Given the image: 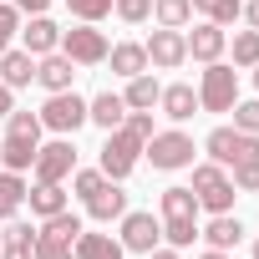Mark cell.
Segmentation results:
<instances>
[{
    "mask_svg": "<svg viewBox=\"0 0 259 259\" xmlns=\"http://www.w3.org/2000/svg\"><path fill=\"white\" fill-rule=\"evenodd\" d=\"M148 138H153V112H127V122L107 133V143H102V163H97V168H102L112 183H122L127 173L138 168Z\"/></svg>",
    "mask_w": 259,
    "mask_h": 259,
    "instance_id": "cell-1",
    "label": "cell"
},
{
    "mask_svg": "<svg viewBox=\"0 0 259 259\" xmlns=\"http://www.w3.org/2000/svg\"><path fill=\"white\" fill-rule=\"evenodd\" d=\"M36 148H41V112L11 107L6 112V138H0V163L11 173H26L36 163Z\"/></svg>",
    "mask_w": 259,
    "mask_h": 259,
    "instance_id": "cell-2",
    "label": "cell"
},
{
    "mask_svg": "<svg viewBox=\"0 0 259 259\" xmlns=\"http://www.w3.org/2000/svg\"><path fill=\"white\" fill-rule=\"evenodd\" d=\"M158 208H163V239L173 244V249H188L193 239H198V198H193V188H183V183H173V188H163V198H158Z\"/></svg>",
    "mask_w": 259,
    "mask_h": 259,
    "instance_id": "cell-3",
    "label": "cell"
},
{
    "mask_svg": "<svg viewBox=\"0 0 259 259\" xmlns=\"http://www.w3.org/2000/svg\"><path fill=\"white\" fill-rule=\"evenodd\" d=\"M193 198H198V208H208V213H234V178H229V168H219V163H198L193 168Z\"/></svg>",
    "mask_w": 259,
    "mask_h": 259,
    "instance_id": "cell-4",
    "label": "cell"
},
{
    "mask_svg": "<svg viewBox=\"0 0 259 259\" xmlns=\"http://www.w3.org/2000/svg\"><path fill=\"white\" fill-rule=\"evenodd\" d=\"M87 224L71 213V208H61V213H51V219H41V229H36V259H71V249H76V234H81Z\"/></svg>",
    "mask_w": 259,
    "mask_h": 259,
    "instance_id": "cell-5",
    "label": "cell"
},
{
    "mask_svg": "<svg viewBox=\"0 0 259 259\" xmlns=\"http://www.w3.org/2000/svg\"><path fill=\"white\" fill-rule=\"evenodd\" d=\"M203 148H208V163L234 168V163H244V158H259V133H239V127H213V133L203 138Z\"/></svg>",
    "mask_w": 259,
    "mask_h": 259,
    "instance_id": "cell-6",
    "label": "cell"
},
{
    "mask_svg": "<svg viewBox=\"0 0 259 259\" xmlns=\"http://www.w3.org/2000/svg\"><path fill=\"white\" fill-rule=\"evenodd\" d=\"M143 153H148V163H153L158 173H178V168H193V153H198V148H193L188 133L173 127V133H153Z\"/></svg>",
    "mask_w": 259,
    "mask_h": 259,
    "instance_id": "cell-7",
    "label": "cell"
},
{
    "mask_svg": "<svg viewBox=\"0 0 259 259\" xmlns=\"http://www.w3.org/2000/svg\"><path fill=\"white\" fill-rule=\"evenodd\" d=\"M239 102V71L224 66V61H208L203 81H198V107L203 112H229Z\"/></svg>",
    "mask_w": 259,
    "mask_h": 259,
    "instance_id": "cell-8",
    "label": "cell"
},
{
    "mask_svg": "<svg viewBox=\"0 0 259 259\" xmlns=\"http://www.w3.org/2000/svg\"><path fill=\"white\" fill-rule=\"evenodd\" d=\"M81 122H87V102H81L76 92H51V97H46V107H41V127H51L56 138H71Z\"/></svg>",
    "mask_w": 259,
    "mask_h": 259,
    "instance_id": "cell-9",
    "label": "cell"
},
{
    "mask_svg": "<svg viewBox=\"0 0 259 259\" xmlns=\"http://www.w3.org/2000/svg\"><path fill=\"white\" fill-rule=\"evenodd\" d=\"M61 51L76 61V66H102L107 61V51H112V41L97 31V26H71V31H61Z\"/></svg>",
    "mask_w": 259,
    "mask_h": 259,
    "instance_id": "cell-10",
    "label": "cell"
},
{
    "mask_svg": "<svg viewBox=\"0 0 259 259\" xmlns=\"http://www.w3.org/2000/svg\"><path fill=\"white\" fill-rule=\"evenodd\" d=\"M36 183H66L71 173H76V148H71V138H56V143H46V148H36Z\"/></svg>",
    "mask_w": 259,
    "mask_h": 259,
    "instance_id": "cell-11",
    "label": "cell"
},
{
    "mask_svg": "<svg viewBox=\"0 0 259 259\" xmlns=\"http://www.w3.org/2000/svg\"><path fill=\"white\" fill-rule=\"evenodd\" d=\"M122 249L127 254H148V249H158V239H163V224L153 219V213H143V208H127L122 213Z\"/></svg>",
    "mask_w": 259,
    "mask_h": 259,
    "instance_id": "cell-12",
    "label": "cell"
},
{
    "mask_svg": "<svg viewBox=\"0 0 259 259\" xmlns=\"http://www.w3.org/2000/svg\"><path fill=\"white\" fill-rule=\"evenodd\" d=\"M148 66H158V71H178L183 61H188V41H183V31H168V26H158L153 36H148Z\"/></svg>",
    "mask_w": 259,
    "mask_h": 259,
    "instance_id": "cell-13",
    "label": "cell"
},
{
    "mask_svg": "<svg viewBox=\"0 0 259 259\" xmlns=\"http://www.w3.org/2000/svg\"><path fill=\"white\" fill-rule=\"evenodd\" d=\"M183 41H188V56H193V61H203V66H208V61H219V56H224V46H229L224 26H213V21H198Z\"/></svg>",
    "mask_w": 259,
    "mask_h": 259,
    "instance_id": "cell-14",
    "label": "cell"
},
{
    "mask_svg": "<svg viewBox=\"0 0 259 259\" xmlns=\"http://www.w3.org/2000/svg\"><path fill=\"white\" fill-rule=\"evenodd\" d=\"M36 81H41L46 92H71V81H76V61H71L66 51L36 56Z\"/></svg>",
    "mask_w": 259,
    "mask_h": 259,
    "instance_id": "cell-15",
    "label": "cell"
},
{
    "mask_svg": "<svg viewBox=\"0 0 259 259\" xmlns=\"http://www.w3.org/2000/svg\"><path fill=\"white\" fill-rule=\"evenodd\" d=\"M21 51H31V56H51V51H61V26L46 21V16H31L26 31H21Z\"/></svg>",
    "mask_w": 259,
    "mask_h": 259,
    "instance_id": "cell-16",
    "label": "cell"
},
{
    "mask_svg": "<svg viewBox=\"0 0 259 259\" xmlns=\"http://www.w3.org/2000/svg\"><path fill=\"white\" fill-rule=\"evenodd\" d=\"M87 122H97L102 133H112V127L127 122V102H122L117 92H97V97L87 102Z\"/></svg>",
    "mask_w": 259,
    "mask_h": 259,
    "instance_id": "cell-17",
    "label": "cell"
},
{
    "mask_svg": "<svg viewBox=\"0 0 259 259\" xmlns=\"http://www.w3.org/2000/svg\"><path fill=\"white\" fill-rule=\"evenodd\" d=\"M87 213H92L97 224H112V219H122V213H127V193H122V188L107 178V183H102V188L87 198Z\"/></svg>",
    "mask_w": 259,
    "mask_h": 259,
    "instance_id": "cell-18",
    "label": "cell"
},
{
    "mask_svg": "<svg viewBox=\"0 0 259 259\" xmlns=\"http://www.w3.org/2000/svg\"><path fill=\"white\" fill-rule=\"evenodd\" d=\"M158 107H163V117H173V122H188V117L198 112V92H193L188 81H173V87H163Z\"/></svg>",
    "mask_w": 259,
    "mask_h": 259,
    "instance_id": "cell-19",
    "label": "cell"
},
{
    "mask_svg": "<svg viewBox=\"0 0 259 259\" xmlns=\"http://www.w3.org/2000/svg\"><path fill=\"white\" fill-rule=\"evenodd\" d=\"M198 239H208V249H239V239H244V224H239L234 213H213V219L198 229Z\"/></svg>",
    "mask_w": 259,
    "mask_h": 259,
    "instance_id": "cell-20",
    "label": "cell"
},
{
    "mask_svg": "<svg viewBox=\"0 0 259 259\" xmlns=\"http://www.w3.org/2000/svg\"><path fill=\"white\" fill-rule=\"evenodd\" d=\"M127 249H122V239H112V234H92V229H81L76 234V249H71V259H122Z\"/></svg>",
    "mask_w": 259,
    "mask_h": 259,
    "instance_id": "cell-21",
    "label": "cell"
},
{
    "mask_svg": "<svg viewBox=\"0 0 259 259\" xmlns=\"http://www.w3.org/2000/svg\"><path fill=\"white\" fill-rule=\"evenodd\" d=\"M0 81H6L11 92L16 87H31L36 81V56L31 51H0Z\"/></svg>",
    "mask_w": 259,
    "mask_h": 259,
    "instance_id": "cell-22",
    "label": "cell"
},
{
    "mask_svg": "<svg viewBox=\"0 0 259 259\" xmlns=\"http://www.w3.org/2000/svg\"><path fill=\"white\" fill-rule=\"evenodd\" d=\"M158 97H163V87H158V76H127V92H122V102H127V112H153L158 107Z\"/></svg>",
    "mask_w": 259,
    "mask_h": 259,
    "instance_id": "cell-23",
    "label": "cell"
},
{
    "mask_svg": "<svg viewBox=\"0 0 259 259\" xmlns=\"http://www.w3.org/2000/svg\"><path fill=\"white\" fill-rule=\"evenodd\" d=\"M107 61H112L117 76H143V71H148V51H143L138 41H117V46L107 51Z\"/></svg>",
    "mask_w": 259,
    "mask_h": 259,
    "instance_id": "cell-24",
    "label": "cell"
},
{
    "mask_svg": "<svg viewBox=\"0 0 259 259\" xmlns=\"http://www.w3.org/2000/svg\"><path fill=\"white\" fill-rule=\"evenodd\" d=\"M26 203H31L36 219H51V213L66 208V193H61V183H36V188H26Z\"/></svg>",
    "mask_w": 259,
    "mask_h": 259,
    "instance_id": "cell-25",
    "label": "cell"
},
{
    "mask_svg": "<svg viewBox=\"0 0 259 259\" xmlns=\"http://www.w3.org/2000/svg\"><path fill=\"white\" fill-rule=\"evenodd\" d=\"M21 203H26V178L6 168V173H0V224L16 219V213H21Z\"/></svg>",
    "mask_w": 259,
    "mask_h": 259,
    "instance_id": "cell-26",
    "label": "cell"
},
{
    "mask_svg": "<svg viewBox=\"0 0 259 259\" xmlns=\"http://www.w3.org/2000/svg\"><path fill=\"white\" fill-rule=\"evenodd\" d=\"M153 16H158V26L183 31V26L193 21V0H153Z\"/></svg>",
    "mask_w": 259,
    "mask_h": 259,
    "instance_id": "cell-27",
    "label": "cell"
},
{
    "mask_svg": "<svg viewBox=\"0 0 259 259\" xmlns=\"http://www.w3.org/2000/svg\"><path fill=\"white\" fill-rule=\"evenodd\" d=\"M193 11H203L213 26H229V21L244 16V0H193Z\"/></svg>",
    "mask_w": 259,
    "mask_h": 259,
    "instance_id": "cell-28",
    "label": "cell"
},
{
    "mask_svg": "<svg viewBox=\"0 0 259 259\" xmlns=\"http://www.w3.org/2000/svg\"><path fill=\"white\" fill-rule=\"evenodd\" d=\"M102 183H107V173H102V168H76V173H71V193H76L81 203H87Z\"/></svg>",
    "mask_w": 259,
    "mask_h": 259,
    "instance_id": "cell-29",
    "label": "cell"
},
{
    "mask_svg": "<svg viewBox=\"0 0 259 259\" xmlns=\"http://www.w3.org/2000/svg\"><path fill=\"white\" fill-rule=\"evenodd\" d=\"M234 66H259V31L234 36Z\"/></svg>",
    "mask_w": 259,
    "mask_h": 259,
    "instance_id": "cell-30",
    "label": "cell"
},
{
    "mask_svg": "<svg viewBox=\"0 0 259 259\" xmlns=\"http://www.w3.org/2000/svg\"><path fill=\"white\" fill-rule=\"evenodd\" d=\"M229 178H234V188H239V193H259V158L234 163V168H229Z\"/></svg>",
    "mask_w": 259,
    "mask_h": 259,
    "instance_id": "cell-31",
    "label": "cell"
},
{
    "mask_svg": "<svg viewBox=\"0 0 259 259\" xmlns=\"http://www.w3.org/2000/svg\"><path fill=\"white\" fill-rule=\"evenodd\" d=\"M21 36V11L11 0H0V51H11V41Z\"/></svg>",
    "mask_w": 259,
    "mask_h": 259,
    "instance_id": "cell-32",
    "label": "cell"
},
{
    "mask_svg": "<svg viewBox=\"0 0 259 259\" xmlns=\"http://www.w3.org/2000/svg\"><path fill=\"white\" fill-rule=\"evenodd\" d=\"M112 11H117L127 26H143V21L153 16V0H112Z\"/></svg>",
    "mask_w": 259,
    "mask_h": 259,
    "instance_id": "cell-33",
    "label": "cell"
},
{
    "mask_svg": "<svg viewBox=\"0 0 259 259\" xmlns=\"http://www.w3.org/2000/svg\"><path fill=\"white\" fill-rule=\"evenodd\" d=\"M66 6H71V16L76 21H87V26H97L107 11H112V0H66Z\"/></svg>",
    "mask_w": 259,
    "mask_h": 259,
    "instance_id": "cell-34",
    "label": "cell"
},
{
    "mask_svg": "<svg viewBox=\"0 0 259 259\" xmlns=\"http://www.w3.org/2000/svg\"><path fill=\"white\" fill-rule=\"evenodd\" d=\"M229 112H234V127H239V133H259V97H254V102H234Z\"/></svg>",
    "mask_w": 259,
    "mask_h": 259,
    "instance_id": "cell-35",
    "label": "cell"
},
{
    "mask_svg": "<svg viewBox=\"0 0 259 259\" xmlns=\"http://www.w3.org/2000/svg\"><path fill=\"white\" fill-rule=\"evenodd\" d=\"M11 6H16L21 16H46V11H51V0H11Z\"/></svg>",
    "mask_w": 259,
    "mask_h": 259,
    "instance_id": "cell-36",
    "label": "cell"
},
{
    "mask_svg": "<svg viewBox=\"0 0 259 259\" xmlns=\"http://www.w3.org/2000/svg\"><path fill=\"white\" fill-rule=\"evenodd\" d=\"M244 21H249V31H259V0H244Z\"/></svg>",
    "mask_w": 259,
    "mask_h": 259,
    "instance_id": "cell-37",
    "label": "cell"
},
{
    "mask_svg": "<svg viewBox=\"0 0 259 259\" xmlns=\"http://www.w3.org/2000/svg\"><path fill=\"white\" fill-rule=\"evenodd\" d=\"M148 259H178V249L173 244H158V249H148Z\"/></svg>",
    "mask_w": 259,
    "mask_h": 259,
    "instance_id": "cell-38",
    "label": "cell"
},
{
    "mask_svg": "<svg viewBox=\"0 0 259 259\" xmlns=\"http://www.w3.org/2000/svg\"><path fill=\"white\" fill-rule=\"evenodd\" d=\"M11 107H16V102H11V87H6V81H0V117H6Z\"/></svg>",
    "mask_w": 259,
    "mask_h": 259,
    "instance_id": "cell-39",
    "label": "cell"
},
{
    "mask_svg": "<svg viewBox=\"0 0 259 259\" xmlns=\"http://www.w3.org/2000/svg\"><path fill=\"white\" fill-rule=\"evenodd\" d=\"M198 259H229V249H208V254H198Z\"/></svg>",
    "mask_w": 259,
    "mask_h": 259,
    "instance_id": "cell-40",
    "label": "cell"
},
{
    "mask_svg": "<svg viewBox=\"0 0 259 259\" xmlns=\"http://www.w3.org/2000/svg\"><path fill=\"white\" fill-rule=\"evenodd\" d=\"M254 259H259V239H254Z\"/></svg>",
    "mask_w": 259,
    "mask_h": 259,
    "instance_id": "cell-41",
    "label": "cell"
},
{
    "mask_svg": "<svg viewBox=\"0 0 259 259\" xmlns=\"http://www.w3.org/2000/svg\"><path fill=\"white\" fill-rule=\"evenodd\" d=\"M254 87H259V66H254Z\"/></svg>",
    "mask_w": 259,
    "mask_h": 259,
    "instance_id": "cell-42",
    "label": "cell"
}]
</instances>
